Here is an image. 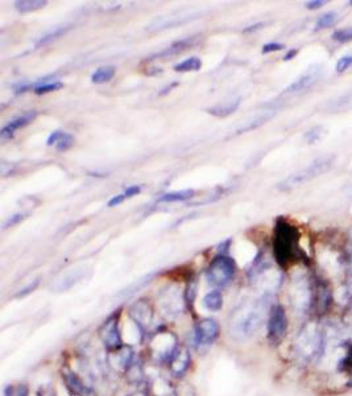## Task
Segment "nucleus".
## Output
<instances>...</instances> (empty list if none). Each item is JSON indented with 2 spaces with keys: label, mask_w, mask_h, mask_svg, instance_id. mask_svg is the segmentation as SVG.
Masks as SVG:
<instances>
[{
  "label": "nucleus",
  "mask_w": 352,
  "mask_h": 396,
  "mask_svg": "<svg viewBox=\"0 0 352 396\" xmlns=\"http://www.w3.org/2000/svg\"><path fill=\"white\" fill-rule=\"evenodd\" d=\"M46 4H48V2H45V0H17V2H15V8L20 13H29L41 10Z\"/></svg>",
  "instance_id": "14"
},
{
  "label": "nucleus",
  "mask_w": 352,
  "mask_h": 396,
  "mask_svg": "<svg viewBox=\"0 0 352 396\" xmlns=\"http://www.w3.org/2000/svg\"><path fill=\"white\" fill-rule=\"evenodd\" d=\"M36 111H26L24 112L23 115L17 116V118L12 119L10 123H7L3 128H2V131H0V139H2V142H6V140L12 138L17 129L23 128V127L28 125L29 123H32L33 120L36 119Z\"/></svg>",
  "instance_id": "7"
},
{
  "label": "nucleus",
  "mask_w": 352,
  "mask_h": 396,
  "mask_svg": "<svg viewBox=\"0 0 352 396\" xmlns=\"http://www.w3.org/2000/svg\"><path fill=\"white\" fill-rule=\"evenodd\" d=\"M298 54V49H290L288 50V53L284 56V61H290V59H293L294 57Z\"/></svg>",
  "instance_id": "37"
},
{
  "label": "nucleus",
  "mask_w": 352,
  "mask_h": 396,
  "mask_svg": "<svg viewBox=\"0 0 352 396\" xmlns=\"http://www.w3.org/2000/svg\"><path fill=\"white\" fill-rule=\"evenodd\" d=\"M348 4H349V6H352V0H349V2H348Z\"/></svg>",
  "instance_id": "41"
},
{
  "label": "nucleus",
  "mask_w": 352,
  "mask_h": 396,
  "mask_svg": "<svg viewBox=\"0 0 352 396\" xmlns=\"http://www.w3.org/2000/svg\"><path fill=\"white\" fill-rule=\"evenodd\" d=\"M40 396H56L52 389H48V391H43V393H40Z\"/></svg>",
  "instance_id": "40"
},
{
  "label": "nucleus",
  "mask_w": 352,
  "mask_h": 396,
  "mask_svg": "<svg viewBox=\"0 0 352 396\" xmlns=\"http://www.w3.org/2000/svg\"><path fill=\"white\" fill-rule=\"evenodd\" d=\"M322 72V66H310L309 69L303 73L302 76L298 77L293 83H290L284 92H285V94H296V92H301L303 91V90L309 89V87H311V86L321 78Z\"/></svg>",
  "instance_id": "6"
},
{
  "label": "nucleus",
  "mask_w": 352,
  "mask_h": 396,
  "mask_svg": "<svg viewBox=\"0 0 352 396\" xmlns=\"http://www.w3.org/2000/svg\"><path fill=\"white\" fill-rule=\"evenodd\" d=\"M236 272L235 261L227 255H218L213 259L206 271V279L211 285L223 288L232 281Z\"/></svg>",
  "instance_id": "3"
},
{
  "label": "nucleus",
  "mask_w": 352,
  "mask_h": 396,
  "mask_svg": "<svg viewBox=\"0 0 352 396\" xmlns=\"http://www.w3.org/2000/svg\"><path fill=\"white\" fill-rule=\"evenodd\" d=\"M334 162H335V156L334 155H326L321 156L313 162H310L306 168H302L301 171L296 172L293 175H290L289 177L285 178L283 182L278 184V189L280 190H290V189L300 186V185L305 184L307 181H311L318 176L326 173L327 171L333 168Z\"/></svg>",
  "instance_id": "1"
},
{
  "label": "nucleus",
  "mask_w": 352,
  "mask_h": 396,
  "mask_svg": "<svg viewBox=\"0 0 352 396\" xmlns=\"http://www.w3.org/2000/svg\"><path fill=\"white\" fill-rule=\"evenodd\" d=\"M264 25H265V24H264V23H257V24H254V25H250V26H247V28H244V29H243V32H244V33L256 32V30L261 29V28H263Z\"/></svg>",
  "instance_id": "36"
},
{
  "label": "nucleus",
  "mask_w": 352,
  "mask_h": 396,
  "mask_svg": "<svg viewBox=\"0 0 352 396\" xmlns=\"http://www.w3.org/2000/svg\"><path fill=\"white\" fill-rule=\"evenodd\" d=\"M115 73H116L115 66H102V68H99V69H96L95 72L92 73L91 82L92 83L109 82V81H111V79L114 78Z\"/></svg>",
  "instance_id": "15"
},
{
  "label": "nucleus",
  "mask_w": 352,
  "mask_h": 396,
  "mask_svg": "<svg viewBox=\"0 0 352 396\" xmlns=\"http://www.w3.org/2000/svg\"><path fill=\"white\" fill-rule=\"evenodd\" d=\"M333 40L338 43H348L352 40V26H347L343 29H338L333 33Z\"/></svg>",
  "instance_id": "26"
},
{
  "label": "nucleus",
  "mask_w": 352,
  "mask_h": 396,
  "mask_svg": "<svg viewBox=\"0 0 352 396\" xmlns=\"http://www.w3.org/2000/svg\"><path fill=\"white\" fill-rule=\"evenodd\" d=\"M73 143H74L73 136L70 135V134H67V132H63L62 138L59 139V142L56 144V149L59 152H65L72 147Z\"/></svg>",
  "instance_id": "27"
},
{
  "label": "nucleus",
  "mask_w": 352,
  "mask_h": 396,
  "mask_svg": "<svg viewBox=\"0 0 352 396\" xmlns=\"http://www.w3.org/2000/svg\"><path fill=\"white\" fill-rule=\"evenodd\" d=\"M62 87H63V83L57 82V81H54V82H50V83H46V78H44V81H40L39 83H36V85H34V87H33V91L36 92L37 95H41V94H46V92L57 91V90L62 89Z\"/></svg>",
  "instance_id": "19"
},
{
  "label": "nucleus",
  "mask_w": 352,
  "mask_h": 396,
  "mask_svg": "<svg viewBox=\"0 0 352 396\" xmlns=\"http://www.w3.org/2000/svg\"><path fill=\"white\" fill-rule=\"evenodd\" d=\"M336 19H338V13L334 12V11H330V12L323 13L322 16L318 19V21H316V24H315L316 29H325V28H329V26L334 25L336 21Z\"/></svg>",
  "instance_id": "25"
},
{
  "label": "nucleus",
  "mask_w": 352,
  "mask_h": 396,
  "mask_svg": "<svg viewBox=\"0 0 352 396\" xmlns=\"http://www.w3.org/2000/svg\"><path fill=\"white\" fill-rule=\"evenodd\" d=\"M260 310L251 305L241 307L234 313L230 322V333L236 340H245L256 332L260 325Z\"/></svg>",
  "instance_id": "2"
},
{
  "label": "nucleus",
  "mask_w": 352,
  "mask_h": 396,
  "mask_svg": "<svg viewBox=\"0 0 352 396\" xmlns=\"http://www.w3.org/2000/svg\"><path fill=\"white\" fill-rule=\"evenodd\" d=\"M195 41V37H189V39H185V40H181V41H177V43L174 44H171L169 48H166L165 50H162V52L157 53L156 56L152 57L151 59L153 58H165V57H170V56H175V54H178V53H182L184 50L189 49L193 44H194Z\"/></svg>",
  "instance_id": "10"
},
{
  "label": "nucleus",
  "mask_w": 352,
  "mask_h": 396,
  "mask_svg": "<svg viewBox=\"0 0 352 396\" xmlns=\"http://www.w3.org/2000/svg\"><path fill=\"white\" fill-rule=\"evenodd\" d=\"M219 336V325L217 321L207 318L199 321L194 327V341L199 346H208L214 343Z\"/></svg>",
  "instance_id": "5"
},
{
  "label": "nucleus",
  "mask_w": 352,
  "mask_h": 396,
  "mask_svg": "<svg viewBox=\"0 0 352 396\" xmlns=\"http://www.w3.org/2000/svg\"><path fill=\"white\" fill-rule=\"evenodd\" d=\"M26 214H15L13 217H11L8 221L6 222V224H4V228L7 227H12V226H15L16 223H19L20 221H23L24 218H25Z\"/></svg>",
  "instance_id": "31"
},
{
  "label": "nucleus",
  "mask_w": 352,
  "mask_h": 396,
  "mask_svg": "<svg viewBox=\"0 0 352 396\" xmlns=\"http://www.w3.org/2000/svg\"><path fill=\"white\" fill-rule=\"evenodd\" d=\"M102 340L104 345L110 347H115L120 343V334L118 330V320L111 318L104 323L102 330Z\"/></svg>",
  "instance_id": "8"
},
{
  "label": "nucleus",
  "mask_w": 352,
  "mask_h": 396,
  "mask_svg": "<svg viewBox=\"0 0 352 396\" xmlns=\"http://www.w3.org/2000/svg\"><path fill=\"white\" fill-rule=\"evenodd\" d=\"M37 284H39V280H36L33 284H29V285H28V287L24 288V289L21 290V292H19V293H17V297H20V296H25L26 293H29V292H32V290L37 287Z\"/></svg>",
  "instance_id": "35"
},
{
  "label": "nucleus",
  "mask_w": 352,
  "mask_h": 396,
  "mask_svg": "<svg viewBox=\"0 0 352 396\" xmlns=\"http://www.w3.org/2000/svg\"><path fill=\"white\" fill-rule=\"evenodd\" d=\"M142 191V186L140 185H132V186H128V188L124 190V194L127 198H131L133 195H137L138 193Z\"/></svg>",
  "instance_id": "32"
},
{
  "label": "nucleus",
  "mask_w": 352,
  "mask_h": 396,
  "mask_svg": "<svg viewBox=\"0 0 352 396\" xmlns=\"http://www.w3.org/2000/svg\"><path fill=\"white\" fill-rule=\"evenodd\" d=\"M125 194L124 193H122V194H118V195H114V197L111 198L109 201V208H114V206H118V205L122 204L123 201L125 200Z\"/></svg>",
  "instance_id": "33"
},
{
  "label": "nucleus",
  "mask_w": 352,
  "mask_h": 396,
  "mask_svg": "<svg viewBox=\"0 0 352 396\" xmlns=\"http://www.w3.org/2000/svg\"><path fill=\"white\" fill-rule=\"evenodd\" d=\"M65 382L67 384L70 389H72L74 393H78V395H86L89 392L87 387L83 386V383L81 382V379H78L76 376V374H65Z\"/></svg>",
  "instance_id": "18"
},
{
  "label": "nucleus",
  "mask_w": 352,
  "mask_h": 396,
  "mask_svg": "<svg viewBox=\"0 0 352 396\" xmlns=\"http://www.w3.org/2000/svg\"><path fill=\"white\" fill-rule=\"evenodd\" d=\"M297 238V230L284 219H278L276 223V234H274V251L278 261L283 263L290 255L292 246Z\"/></svg>",
  "instance_id": "4"
},
{
  "label": "nucleus",
  "mask_w": 352,
  "mask_h": 396,
  "mask_svg": "<svg viewBox=\"0 0 352 396\" xmlns=\"http://www.w3.org/2000/svg\"><path fill=\"white\" fill-rule=\"evenodd\" d=\"M239 106H240V98H235L222 103V105H217L214 106V107H210V109H207V112L211 114V115L217 116V118H226V116L234 114Z\"/></svg>",
  "instance_id": "9"
},
{
  "label": "nucleus",
  "mask_w": 352,
  "mask_h": 396,
  "mask_svg": "<svg viewBox=\"0 0 352 396\" xmlns=\"http://www.w3.org/2000/svg\"><path fill=\"white\" fill-rule=\"evenodd\" d=\"M327 131L323 125H315L313 128H310L309 131L305 134V140L307 144H315V143L321 142L325 136H326Z\"/></svg>",
  "instance_id": "20"
},
{
  "label": "nucleus",
  "mask_w": 352,
  "mask_h": 396,
  "mask_svg": "<svg viewBox=\"0 0 352 396\" xmlns=\"http://www.w3.org/2000/svg\"><path fill=\"white\" fill-rule=\"evenodd\" d=\"M343 190L346 191L347 194H352V181L347 182L346 186H344V188H343Z\"/></svg>",
  "instance_id": "39"
},
{
  "label": "nucleus",
  "mask_w": 352,
  "mask_h": 396,
  "mask_svg": "<svg viewBox=\"0 0 352 396\" xmlns=\"http://www.w3.org/2000/svg\"><path fill=\"white\" fill-rule=\"evenodd\" d=\"M178 85V83L177 82H173V83H171V85H169V86H166V87H165V89L164 90H162V91L161 92H160V95H165V94H168V92L169 91H170V90L171 89H173V87H175V86H177Z\"/></svg>",
  "instance_id": "38"
},
{
  "label": "nucleus",
  "mask_w": 352,
  "mask_h": 396,
  "mask_svg": "<svg viewBox=\"0 0 352 396\" xmlns=\"http://www.w3.org/2000/svg\"><path fill=\"white\" fill-rule=\"evenodd\" d=\"M351 65H352V53L344 54V56L340 57V58L338 59V62H336V66H335L336 73L346 72Z\"/></svg>",
  "instance_id": "28"
},
{
  "label": "nucleus",
  "mask_w": 352,
  "mask_h": 396,
  "mask_svg": "<svg viewBox=\"0 0 352 396\" xmlns=\"http://www.w3.org/2000/svg\"><path fill=\"white\" fill-rule=\"evenodd\" d=\"M70 29V26H58V28H56V29L53 30V32L48 33V35H45L44 37H41V39L37 41L36 46H41V45H46V44H49L52 43V41H54V40H57L58 37L63 36L67 30Z\"/></svg>",
  "instance_id": "23"
},
{
  "label": "nucleus",
  "mask_w": 352,
  "mask_h": 396,
  "mask_svg": "<svg viewBox=\"0 0 352 396\" xmlns=\"http://www.w3.org/2000/svg\"><path fill=\"white\" fill-rule=\"evenodd\" d=\"M349 106H352V92H348L346 95H342L340 98L334 99V101L327 103V110L339 111V110L348 109Z\"/></svg>",
  "instance_id": "21"
},
{
  "label": "nucleus",
  "mask_w": 352,
  "mask_h": 396,
  "mask_svg": "<svg viewBox=\"0 0 352 396\" xmlns=\"http://www.w3.org/2000/svg\"><path fill=\"white\" fill-rule=\"evenodd\" d=\"M131 314L137 322H142V323H149L152 317L151 309H149L148 304H145L144 301H138V303H136L135 305L132 307Z\"/></svg>",
  "instance_id": "13"
},
{
  "label": "nucleus",
  "mask_w": 352,
  "mask_h": 396,
  "mask_svg": "<svg viewBox=\"0 0 352 396\" xmlns=\"http://www.w3.org/2000/svg\"><path fill=\"white\" fill-rule=\"evenodd\" d=\"M285 327V317H284L283 310L276 309L270 321V332L273 334H280Z\"/></svg>",
  "instance_id": "22"
},
{
  "label": "nucleus",
  "mask_w": 352,
  "mask_h": 396,
  "mask_svg": "<svg viewBox=\"0 0 352 396\" xmlns=\"http://www.w3.org/2000/svg\"><path fill=\"white\" fill-rule=\"evenodd\" d=\"M82 271H76V272H70L69 275H66L65 277H62L61 280H58V283L54 285V289L57 290H66L72 288L76 283H78V280L82 277Z\"/></svg>",
  "instance_id": "17"
},
{
  "label": "nucleus",
  "mask_w": 352,
  "mask_h": 396,
  "mask_svg": "<svg viewBox=\"0 0 352 396\" xmlns=\"http://www.w3.org/2000/svg\"><path fill=\"white\" fill-rule=\"evenodd\" d=\"M202 68V61L201 58L198 57H190V58H186L182 62L174 65L175 72L180 73H186V72H198L201 70Z\"/></svg>",
  "instance_id": "16"
},
{
  "label": "nucleus",
  "mask_w": 352,
  "mask_h": 396,
  "mask_svg": "<svg viewBox=\"0 0 352 396\" xmlns=\"http://www.w3.org/2000/svg\"><path fill=\"white\" fill-rule=\"evenodd\" d=\"M273 116H274V111L265 112L264 115H260L257 119H255V120H252L251 123H248L245 127H243V128H240V129H237V134H243V132H247V131H251V129L257 128V127H260V125L264 124V123H267L268 120L273 118Z\"/></svg>",
  "instance_id": "24"
},
{
  "label": "nucleus",
  "mask_w": 352,
  "mask_h": 396,
  "mask_svg": "<svg viewBox=\"0 0 352 396\" xmlns=\"http://www.w3.org/2000/svg\"><path fill=\"white\" fill-rule=\"evenodd\" d=\"M202 305L208 312H219L223 307V296L218 289L208 292L202 300Z\"/></svg>",
  "instance_id": "11"
},
{
  "label": "nucleus",
  "mask_w": 352,
  "mask_h": 396,
  "mask_svg": "<svg viewBox=\"0 0 352 396\" xmlns=\"http://www.w3.org/2000/svg\"><path fill=\"white\" fill-rule=\"evenodd\" d=\"M195 191L194 189H185V190H177V191H170V193H166V194L161 195L158 198V202H182L188 201L190 198L194 197Z\"/></svg>",
  "instance_id": "12"
},
{
  "label": "nucleus",
  "mask_w": 352,
  "mask_h": 396,
  "mask_svg": "<svg viewBox=\"0 0 352 396\" xmlns=\"http://www.w3.org/2000/svg\"><path fill=\"white\" fill-rule=\"evenodd\" d=\"M284 48H285V45H284V44L269 43V44H265V45L263 46V49H261V53H263V54H268V53L278 52V50H283Z\"/></svg>",
  "instance_id": "29"
},
{
  "label": "nucleus",
  "mask_w": 352,
  "mask_h": 396,
  "mask_svg": "<svg viewBox=\"0 0 352 396\" xmlns=\"http://www.w3.org/2000/svg\"><path fill=\"white\" fill-rule=\"evenodd\" d=\"M62 135H63L62 131H54L53 134H50L49 135L46 144L49 145V147H52V145H54V147H56V144L59 142V139L62 138Z\"/></svg>",
  "instance_id": "30"
},
{
  "label": "nucleus",
  "mask_w": 352,
  "mask_h": 396,
  "mask_svg": "<svg viewBox=\"0 0 352 396\" xmlns=\"http://www.w3.org/2000/svg\"><path fill=\"white\" fill-rule=\"evenodd\" d=\"M325 4V2L323 0H314V2H307L306 3V8L307 10H318V8H321V7Z\"/></svg>",
  "instance_id": "34"
}]
</instances>
